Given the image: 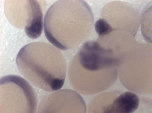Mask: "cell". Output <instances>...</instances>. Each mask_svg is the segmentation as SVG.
<instances>
[{
	"label": "cell",
	"instance_id": "cell-1",
	"mask_svg": "<svg viewBox=\"0 0 152 113\" xmlns=\"http://www.w3.org/2000/svg\"><path fill=\"white\" fill-rule=\"evenodd\" d=\"M116 59L97 43H85L71 62L68 71L74 90L85 95L102 92L112 86L118 76Z\"/></svg>",
	"mask_w": 152,
	"mask_h": 113
},
{
	"label": "cell",
	"instance_id": "cell-2",
	"mask_svg": "<svg viewBox=\"0 0 152 113\" xmlns=\"http://www.w3.org/2000/svg\"><path fill=\"white\" fill-rule=\"evenodd\" d=\"M19 71L34 86L45 91L58 90L66 78L64 57L56 47L43 42L29 43L19 51L16 59Z\"/></svg>",
	"mask_w": 152,
	"mask_h": 113
},
{
	"label": "cell",
	"instance_id": "cell-3",
	"mask_svg": "<svg viewBox=\"0 0 152 113\" xmlns=\"http://www.w3.org/2000/svg\"><path fill=\"white\" fill-rule=\"evenodd\" d=\"M37 98L31 84L21 77L4 76L0 80V113H36Z\"/></svg>",
	"mask_w": 152,
	"mask_h": 113
},
{
	"label": "cell",
	"instance_id": "cell-4",
	"mask_svg": "<svg viewBox=\"0 0 152 113\" xmlns=\"http://www.w3.org/2000/svg\"><path fill=\"white\" fill-rule=\"evenodd\" d=\"M72 2L60 0L48 9L44 20V32L47 40L53 46L65 50L72 47Z\"/></svg>",
	"mask_w": 152,
	"mask_h": 113
},
{
	"label": "cell",
	"instance_id": "cell-5",
	"mask_svg": "<svg viewBox=\"0 0 152 113\" xmlns=\"http://www.w3.org/2000/svg\"><path fill=\"white\" fill-rule=\"evenodd\" d=\"M84 101L74 90L64 89L48 94L40 102L37 113H86Z\"/></svg>",
	"mask_w": 152,
	"mask_h": 113
},
{
	"label": "cell",
	"instance_id": "cell-6",
	"mask_svg": "<svg viewBox=\"0 0 152 113\" xmlns=\"http://www.w3.org/2000/svg\"><path fill=\"white\" fill-rule=\"evenodd\" d=\"M134 95L130 91L118 94L105 92L96 96L91 101L89 113H132L137 108Z\"/></svg>",
	"mask_w": 152,
	"mask_h": 113
},
{
	"label": "cell",
	"instance_id": "cell-7",
	"mask_svg": "<svg viewBox=\"0 0 152 113\" xmlns=\"http://www.w3.org/2000/svg\"><path fill=\"white\" fill-rule=\"evenodd\" d=\"M7 1L5 12L7 18L13 25L24 29L31 23L34 14L33 0Z\"/></svg>",
	"mask_w": 152,
	"mask_h": 113
},
{
	"label": "cell",
	"instance_id": "cell-8",
	"mask_svg": "<svg viewBox=\"0 0 152 113\" xmlns=\"http://www.w3.org/2000/svg\"><path fill=\"white\" fill-rule=\"evenodd\" d=\"M95 28L97 33L101 36L109 33L113 30L110 25L104 19H100L96 21Z\"/></svg>",
	"mask_w": 152,
	"mask_h": 113
}]
</instances>
